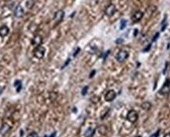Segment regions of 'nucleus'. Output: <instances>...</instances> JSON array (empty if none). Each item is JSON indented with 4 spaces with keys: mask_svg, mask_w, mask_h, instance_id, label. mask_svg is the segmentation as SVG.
Listing matches in <instances>:
<instances>
[{
    "mask_svg": "<svg viewBox=\"0 0 170 137\" xmlns=\"http://www.w3.org/2000/svg\"><path fill=\"white\" fill-rule=\"evenodd\" d=\"M45 52H46V49L42 46L36 47L34 51V56L38 59H42L44 57Z\"/></svg>",
    "mask_w": 170,
    "mask_h": 137,
    "instance_id": "f257e3e1",
    "label": "nucleus"
},
{
    "mask_svg": "<svg viewBox=\"0 0 170 137\" xmlns=\"http://www.w3.org/2000/svg\"><path fill=\"white\" fill-rule=\"evenodd\" d=\"M128 58V53L126 51H120L117 55H116V59L117 61L119 62H123L125 61L127 58Z\"/></svg>",
    "mask_w": 170,
    "mask_h": 137,
    "instance_id": "f03ea898",
    "label": "nucleus"
},
{
    "mask_svg": "<svg viewBox=\"0 0 170 137\" xmlns=\"http://www.w3.org/2000/svg\"><path fill=\"white\" fill-rule=\"evenodd\" d=\"M127 119L131 123H135L136 121L138 120V113L136 110H132L127 114Z\"/></svg>",
    "mask_w": 170,
    "mask_h": 137,
    "instance_id": "7ed1b4c3",
    "label": "nucleus"
},
{
    "mask_svg": "<svg viewBox=\"0 0 170 137\" xmlns=\"http://www.w3.org/2000/svg\"><path fill=\"white\" fill-rule=\"evenodd\" d=\"M170 92V79H167L163 86L159 91V93L161 95H167Z\"/></svg>",
    "mask_w": 170,
    "mask_h": 137,
    "instance_id": "20e7f679",
    "label": "nucleus"
},
{
    "mask_svg": "<svg viewBox=\"0 0 170 137\" xmlns=\"http://www.w3.org/2000/svg\"><path fill=\"white\" fill-rule=\"evenodd\" d=\"M65 16V12L63 11H58L55 13V16H54V20H55L56 24H59L61 21H62L63 18Z\"/></svg>",
    "mask_w": 170,
    "mask_h": 137,
    "instance_id": "39448f33",
    "label": "nucleus"
},
{
    "mask_svg": "<svg viewBox=\"0 0 170 137\" xmlns=\"http://www.w3.org/2000/svg\"><path fill=\"white\" fill-rule=\"evenodd\" d=\"M116 11H117V9H116L115 5L110 4V5H109L108 7L105 8V14L107 17H112L113 15L115 14Z\"/></svg>",
    "mask_w": 170,
    "mask_h": 137,
    "instance_id": "423d86ee",
    "label": "nucleus"
},
{
    "mask_svg": "<svg viewBox=\"0 0 170 137\" xmlns=\"http://www.w3.org/2000/svg\"><path fill=\"white\" fill-rule=\"evenodd\" d=\"M42 43H43V38L40 35H36L33 39L32 40V44L36 47L41 46Z\"/></svg>",
    "mask_w": 170,
    "mask_h": 137,
    "instance_id": "0eeeda50",
    "label": "nucleus"
},
{
    "mask_svg": "<svg viewBox=\"0 0 170 137\" xmlns=\"http://www.w3.org/2000/svg\"><path fill=\"white\" fill-rule=\"evenodd\" d=\"M117 96V94L113 90H109L105 95V100L106 102H112Z\"/></svg>",
    "mask_w": 170,
    "mask_h": 137,
    "instance_id": "6e6552de",
    "label": "nucleus"
},
{
    "mask_svg": "<svg viewBox=\"0 0 170 137\" xmlns=\"http://www.w3.org/2000/svg\"><path fill=\"white\" fill-rule=\"evenodd\" d=\"M143 17V13L142 11H136L134 14H133L132 17V21L134 23H136V22H138V21H140Z\"/></svg>",
    "mask_w": 170,
    "mask_h": 137,
    "instance_id": "1a4fd4ad",
    "label": "nucleus"
},
{
    "mask_svg": "<svg viewBox=\"0 0 170 137\" xmlns=\"http://www.w3.org/2000/svg\"><path fill=\"white\" fill-rule=\"evenodd\" d=\"M14 16L17 18H20V17H22L24 16V10H23V8L21 7V6L20 5H18L16 8H15V10H14Z\"/></svg>",
    "mask_w": 170,
    "mask_h": 137,
    "instance_id": "9d476101",
    "label": "nucleus"
},
{
    "mask_svg": "<svg viewBox=\"0 0 170 137\" xmlns=\"http://www.w3.org/2000/svg\"><path fill=\"white\" fill-rule=\"evenodd\" d=\"M10 130V126L7 123L3 124V125L0 128V134L2 136H5L6 134L9 132V131Z\"/></svg>",
    "mask_w": 170,
    "mask_h": 137,
    "instance_id": "9b49d317",
    "label": "nucleus"
},
{
    "mask_svg": "<svg viewBox=\"0 0 170 137\" xmlns=\"http://www.w3.org/2000/svg\"><path fill=\"white\" fill-rule=\"evenodd\" d=\"M9 28L7 27V25H3L2 27L0 28V36L1 37H5L7 36V35L9 34Z\"/></svg>",
    "mask_w": 170,
    "mask_h": 137,
    "instance_id": "f8f14e48",
    "label": "nucleus"
},
{
    "mask_svg": "<svg viewBox=\"0 0 170 137\" xmlns=\"http://www.w3.org/2000/svg\"><path fill=\"white\" fill-rule=\"evenodd\" d=\"M95 128H88L87 130H86V132H84V136L85 137H92L93 135H94V133H95Z\"/></svg>",
    "mask_w": 170,
    "mask_h": 137,
    "instance_id": "ddd939ff",
    "label": "nucleus"
},
{
    "mask_svg": "<svg viewBox=\"0 0 170 137\" xmlns=\"http://www.w3.org/2000/svg\"><path fill=\"white\" fill-rule=\"evenodd\" d=\"M151 103L150 102H144L143 103H142V105H141V108L144 110H149L151 108Z\"/></svg>",
    "mask_w": 170,
    "mask_h": 137,
    "instance_id": "4468645a",
    "label": "nucleus"
},
{
    "mask_svg": "<svg viewBox=\"0 0 170 137\" xmlns=\"http://www.w3.org/2000/svg\"><path fill=\"white\" fill-rule=\"evenodd\" d=\"M14 87L16 88V91L17 92H19L20 90H21V88H22V84H21V81L19 80H17L15 83H14Z\"/></svg>",
    "mask_w": 170,
    "mask_h": 137,
    "instance_id": "2eb2a0df",
    "label": "nucleus"
},
{
    "mask_svg": "<svg viewBox=\"0 0 170 137\" xmlns=\"http://www.w3.org/2000/svg\"><path fill=\"white\" fill-rule=\"evenodd\" d=\"M126 24H127V21L125 20V19H122L121 21V26H120V28H121V30L124 29V28L126 27Z\"/></svg>",
    "mask_w": 170,
    "mask_h": 137,
    "instance_id": "dca6fc26",
    "label": "nucleus"
},
{
    "mask_svg": "<svg viewBox=\"0 0 170 137\" xmlns=\"http://www.w3.org/2000/svg\"><path fill=\"white\" fill-rule=\"evenodd\" d=\"M99 132H100L101 134H102V135H105V134L106 133V128H105V126L102 125V126L99 127Z\"/></svg>",
    "mask_w": 170,
    "mask_h": 137,
    "instance_id": "f3484780",
    "label": "nucleus"
},
{
    "mask_svg": "<svg viewBox=\"0 0 170 137\" xmlns=\"http://www.w3.org/2000/svg\"><path fill=\"white\" fill-rule=\"evenodd\" d=\"M27 137H39V136H38V134L36 132H30L28 135Z\"/></svg>",
    "mask_w": 170,
    "mask_h": 137,
    "instance_id": "a211bd4d",
    "label": "nucleus"
},
{
    "mask_svg": "<svg viewBox=\"0 0 170 137\" xmlns=\"http://www.w3.org/2000/svg\"><path fill=\"white\" fill-rule=\"evenodd\" d=\"M88 86H85L84 88H83V90H82V95H83V96H85V95L87 94V92H88Z\"/></svg>",
    "mask_w": 170,
    "mask_h": 137,
    "instance_id": "6ab92c4d",
    "label": "nucleus"
},
{
    "mask_svg": "<svg viewBox=\"0 0 170 137\" xmlns=\"http://www.w3.org/2000/svg\"><path fill=\"white\" fill-rule=\"evenodd\" d=\"M55 136H56V132H53V133L51 134V136L49 137H55Z\"/></svg>",
    "mask_w": 170,
    "mask_h": 137,
    "instance_id": "aec40b11",
    "label": "nucleus"
},
{
    "mask_svg": "<svg viewBox=\"0 0 170 137\" xmlns=\"http://www.w3.org/2000/svg\"><path fill=\"white\" fill-rule=\"evenodd\" d=\"M164 137H170V132L165 134V135L164 136Z\"/></svg>",
    "mask_w": 170,
    "mask_h": 137,
    "instance_id": "412c9836",
    "label": "nucleus"
},
{
    "mask_svg": "<svg viewBox=\"0 0 170 137\" xmlns=\"http://www.w3.org/2000/svg\"><path fill=\"white\" fill-rule=\"evenodd\" d=\"M2 92H3V88H2L0 87V95L2 94Z\"/></svg>",
    "mask_w": 170,
    "mask_h": 137,
    "instance_id": "4be33fe9",
    "label": "nucleus"
},
{
    "mask_svg": "<svg viewBox=\"0 0 170 137\" xmlns=\"http://www.w3.org/2000/svg\"><path fill=\"white\" fill-rule=\"evenodd\" d=\"M44 137H48V136H44Z\"/></svg>",
    "mask_w": 170,
    "mask_h": 137,
    "instance_id": "5701e85b",
    "label": "nucleus"
},
{
    "mask_svg": "<svg viewBox=\"0 0 170 137\" xmlns=\"http://www.w3.org/2000/svg\"><path fill=\"white\" fill-rule=\"evenodd\" d=\"M137 137H141V136H137Z\"/></svg>",
    "mask_w": 170,
    "mask_h": 137,
    "instance_id": "b1692460",
    "label": "nucleus"
}]
</instances>
